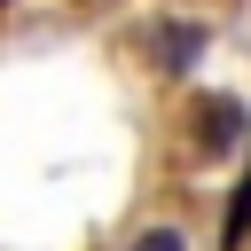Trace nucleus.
Listing matches in <instances>:
<instances>
[{
	"mask_svg": "<svg viewBox=\"0 0 251 251\" xmlns=\"http://www.w3.org/2000/svg\"><path fill=\"white\" fill-rule=\"evenodd\" d=\"M149 47H157V63H165V71H180L188 55H204V24H157V39H149Z\"/></svg>",
	"mask_w": 251,
	"mask_h": 251,
	"instance_id": "nucleus-1",
	"label": "nucleus"
},
{
	"mask_svg": "<svg viewBox=\"0 0 251 251\" xmlns=\"http://www.w3.org/2000/svg\"><path fill=\"white\" fill-rule=\"evenodd\" d=\"M243 235H251V173L235 180V196H227V220H220V243H227V251H243Z\"/></svg>",
	"mask_w": 251,
	"mask_h": 251,
	"instance_id": "nucleus-3",
	"label": "nucleus"
},
{
	"mask_svg": "<svg viewBox=\"0 0 251 251\" xmlns=\"http://www.w3.org/2000/svg\"><path fill=\"white\" fill-rule=\"evenodd\" d=\"M235 126H243V110H235L227 94H212V102H204V126H196V149H227Z\"/></svg>",
	"mask_w": 251,
	"mask_h": 251,
	"instance_id": "nucleus-2",
	"label": "nucleus"
},
{
	"mask_svg": "<svg viewBox=\"0 0 251 251\" xmlns=\"http://www.w3.org/2000/svg\"><path fill=\"white\" fill-rule=\"evenodd\" d=\"M133 251H188V243H180V227H149V235H141Z\"/></svg>",
	"mask_w": 251,
	"mask_h": 251,
	"instance_id": "nucleus-4",
	"label": "nucleus"
}]
</instances>
